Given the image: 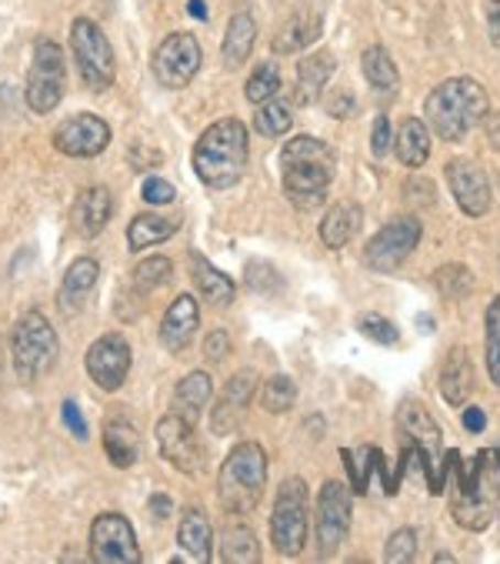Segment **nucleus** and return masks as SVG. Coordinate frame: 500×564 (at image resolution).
Segmentation results:
<instances>
[{
    "label": "nucleus",
    "instance_id": "f257e3e1",
    "mask_svg": "<svg viewBox=\"0 0 500 564\" xmlns=\"http://www.w3.org/2000/svg\"><path fill=\"white\" fill-rule=\"evenodd\" d=\"M487 110H490L487 90L470 77H450L437 84L424 100V118L431 131L447 144L464 141L487 118Z\"/></svg>",
    "mask_w": 500,
    "mask_h": 564
},
{
    "label": "nucleus",
    "instance_id": "f03ea898",
    "mask_svg": "<svg viewBox=\"0 0 500 564\" xmlns=\"http://www.w3.org/2000/svg\"><path fill=\"white\" fill-rule=\"evenodd\" d=\"M281 164H284V194L291 197V204L297 210L324 207L327 187H330L334 167H337L334 151L324 141L301 134V138L284 144Z\"/></svg>",
    "mask_w": 500,
    "mask_h": 564
},
{
    "label": "nucleus",
    "instance_id": "7ed1b4c3",
    "mask_svg": "<svg viewBox=\"0 0 500 564\" xmlns=\"http://www.w3.org/2000/svg\"><path fill=\"white\" fill-rule=\"evenodd\" d=\"M247 158H250V148H247V128L237 121V118H220L214 121L200 141L194 144V171L197 177L214 187V191H224V187H233L247 167Z\"/></svg>",
    "mask_w": 500,
    "mask_h": 564
},
{
    "label": "nucleus",
    "instance_id": "20e7f679",
    "mask_svg": "<svg viewBox=\"0 0 500 564\" xmlns=\"http://www.w3.org/2000/svg\"><path fill=\"white\" fill-rule=\"evenodd\" d=\"M268 485V451L254 441H240L224 458L217 475V498L227 514H247L261 505Z\"/></svg>",
    "mask_w": 500,
    "mask_h": 564
},
{
    "label": "nucleus",
    "instance_id": "39448f33",
    "mask_svg": "<svg viewBox=\"0 0 500 564\" xmlns=\"http://www.w3.org/2000/svg\"><path fill=\"white\" fill-rule=\"evenodd\" d=\"M57 355H61V341L54 324L41 311H24L11 334V358L18 378L21 381L44 378L57 365Z\"/></svg>",
    "mask_w": 500,
    "mask_h": 564
},
{
    "label": "nucleus",
    "instance_id": "423d86ee",
    "mask_svg": "<svg viewBox=\"0 0 500 564\" xmlns=\"http://www.w3.org/2000/svg\"><path fill=\"white\" fill-rule=\"evenodd\" d=\"M70 51H74V64H77L84 87L90 94H104L117 77V61H113V47L107 34L90 18H77L70 24Z\"/></svg>",
    "mask_w": 500,
    "mask_h": 564
},
{
    "label": "nucleus",
    "instance_id": "0eeeda50",
    "mask_svg": "<svg viewBox=\"0 0 500 564\" xmlns=\"http://www.w3.org/2000/svg\"><path fill=\"white\" fill-rule=\"evenodd\" d=\"M67 90V64H64V51L41 37L34 44V57H31V70H28V87H24V100L34 115H51V110L64 100Z\"/></svg>",
    "mask_w": 500,
    "mask_h": 564
},
{
    "label": "nucleus",
    "instance_id": "6e6552de",
    "mask_svg": "<svg viewBox=\"0 0 500 564\" xmlns=\"http://www.w3.org/2000/svg\"><path fill=\"white\" fill-rule=\"evenodd\" d=\"M307 485L301 478H287L278 491L274 514H271V541L281 554L294 557L304 551L311 521H307Z\"/></svg>",
    "mask_w": 500,
    "mask_h": 564
},
{
    "label": "nucleus",
    "instance_id": "1a4fd4ad",
    "mask_svg": "<svg viewBox=\"0 0 500 564\" xmlns=\"http://www.w3.org/2000/svg\"><path fill=\"white\" fill-rule=\"evenodd\" d=\"M398 424L401 431L414 441L417 455H421V471L427 475V485H431V495H441L444 491V434L437 427V421L427 414L424 404L417 401H404L401 411H398Z\"/></svg>",
    "mask_w": 500,
    "mask_h": 564
},
{
    "label": "nucleus",
    "instance_id": "9d476101",
    "mask_svg": "<svg viewBox=\"0 0 500 564\" xmlns=\"http://www.w3.org/2000/svg\"><path fill=\"white\" fill-rule=\"evenodd\" d=\"M421 235H424V228H421L417 217H411V214L394 217L391 224H384V228L367 241V251H363L367 268L384 271V274L398 271L411 258V251L421 245Z\"/></svg>",
    "mask_w": 500,
    "mask_h": 564
},
{
    "label": "nucleus",
    "instance_id": "9b49d317",
    "mask_svg": "<svg viewBox=\"0 0 500 564\" xmlns=\"http://www.w3.org/2000/svg\"><path fill=\"white\" fill-rule=\"evenodd\" d=\"M200 61H204V54H200L197 37L187 34V31H177V34H167L157 44L151 67H154V77H157V84L164 90H181L197 77Z\"/></svg>",
    "mask_w": 500,
    "mask_h": 564
},
{
    "label": "nucleus",
    "instance_id": "f8f14e48",
    "mask_svg": "<svg viewBox=\"0 0 500 564\" xmlns=\"http://www.w3.org/2000/svg\"><path fill=\"white\" fill-rule=\"evenodd\" d=\"M131 365H134L131 345H128V337L117 330L97 337L84 355V368L100 391H120V384L131 375Z\"/></svg>",
    "mask_w": 500,
    "mask_h": 564
},
{
    "label": "nucleus",
    "instance_id": "ddd939ff",
    "mask_svg": "<svg viewBox=\"0 0 500 564\" xmlns=\"http://www.w3.org/2000/svg\"><path fill=\"white\" fill-rule=\"evenodd\" d=\"M90 557L100 564H138L141 547L131 521L123 514H97L90 524Z\"/></svg>",
    "mask_w": 500,
    "mask_h": 564
},
{
    "label": "nucleus",
    "instance_id": "4468645a",
    "mask_svg": "<svg viewBox=\"0 0 500 564\" xmlns=\"http://www.w3.org/2000/svg\"><path fill=\"white\" fill-rule=\"evenodd\" d=\"M317 544L320 554L330 557L350 531V491L340 481H324L317 495Z\"/></svg>",
    "mask_w": 500,
    "mask_h": 564
},
{
    "label": "nucleus",
    "instance_id": "2eb2a0df",
    "mask_svg": "<svg viewBox=\"0 0 500 564\" xmlns=\"http://www.w3.org/2000/svg\"><path fill=\"white\" fill-rule=\"evenodd\" d=\"M157 447H161V455L184 475H197L204 465V447L197 441L194 424L174 411L157 421Z\"/></svg>",
    "mask_w": 500,
    "mask_h": 564
},
{
    "label": "nucleus",
    "instance_id": "dca6fc26",
    "mask_svg": "<svg viewBox=\"0 0 500 564\" xmlns=\"http://www.w3.org/2000/svg\"><path fill=\"white\" fill-rule=\"evenodd\" d=\"M54 148L67 158H97L110 144V124L97 115H74L54 128Z\"/></svg>",
    "mask_w": 500,
    "mask_h": 564
},
{
    "label": "nucleus",
    "instance_id": "f3484780",
    "mask_svg": "<svg viewBox=\"0 0 500 564\" xmlns=\"http://www.w3.org/2000/svg\"><path fill=\"white\" fill-rule=\"evenodd\" d=\"M254 391H258V371H250V368L237 371V375L227 381V388H224L217 408L210 411V431H214L217 437H227L230 431L240 427L243 411H247L250 398H254Z\"/></svg>",
    "mask_w": 500,
    "mask_h": 564
},
{
    "label": "nucleus",
    "instance_id": "a211bd4d",
    "mask_svg": "<svg viewBox=\"0 0 500 564\" xmlns=\"http://www.w3.org/2000/svg\"><path fill=\"white\" fill-rule=\"evenodd\" d=\"M447 181H450V194L457 197V204L467 217H483L490 210V184H487V174L480 171V164L457 158L447 164Z\"/></svg>",
    "mask_w": 500,
    "mask_h": 564
},
{
    "label": "nucleus",
    "instance_id": "6ab92c4d",
    "mask_svg": "<svg viewBox=\"0 0 500 564\" xmlns=\"http://www.w3.org/2000/svg\"><path fill=\"white\" fill-rule=\"evenodd\" d=\"M113 217V197L107 187L94 184V187H84L77 197H74V207H70V224L80 238H97L107 220Z\"/></svg>",
    "mask_w": 500,
    "mask_h": 564
},
{
    "label": "nucleus",
    "instance_id": "aec40b11",
    "mask_svg": "<svg viewBox=\"0 0 500 564\" xmlns=\"http://www.w3.org/2000/svg\"><path fill=\"white\" fill-rule=\"evenodd\" d=\"M200 324V307L191 294H181L171 301L164 321H161V345L174 355H181L191 341H194V330Z\"/></svg>",
    "mask_w": 500,
    "mask_h": 564
},
{
    "label": "nucleus",
    "instance_id": "412c9836",
    "mask_svg": "<svg viewBox=\"0 0 500 564\" xmlns=\"http://www.w3.org/2000/svg\"><path fill=\"white\" fill-rule=\"evenodd\" d=\"M97 281H100V264H97L94 258H77V261L67 268L64 284H61V291H57V307H61V314H64V317L80 314V311H84V301L94 294Z\"/></svg>",
    "mask_w": 500,
    "mask_h": 564
},
{
    "label": "nucleus",
    "instance_id": "4be33fe9",
    "mask_svg": "<svg viewBox=\"0 0 500 564\" xmlns=\"http://www.w3.org/2000/svg\"><path fill=\"white\" fill-rule=\"evenodd\" d=\"M320 31H324L320 11H317V8H297V11L284 21V28L278 31L274 51H278V54H297V51L311 47V44L320 37Z\"/></svg>",
    "mask_w": 500,
    "mask_h": 564
},
{
    "label": "nucleus",
    "instance_id": "5701e85b",
    "mask_svg": "<svg viewBox=\"0 0 500 564\" xmlns=\"http://www.w3.org/2000/svg\"><path fill=\"white\" fill-rule=\"evenodd\" d=\"M258 44V24L250 18V11H233L230 21H227V34H224V44H220V57H224V67L227 70H237L247 64L250 51Z\"/></svg>",
    "mask_w": 500,
    "mask_h": 564
},
{
    "label": "nucleus",
    "instance_id": "b1692460",
    "mask_svg": "<svg viewBox=\"0 0 500 564\" xmlns=\"http://www.w3.org/2000/svg\"><path fill=\"white\" fill-rule=\"evenodd\" d=\"M104 455L113 468L128 471L138 465L141 458V437H138V427L128 424L123 417H113L104 424Z\"/></svg>",
    "mask_w": 500,
    "mask_h": 564
},
{
    "label": "nucleus",
    "instance_id": "393cba45",
    "mask_svg": "<svg viewBox=\"0 0 500 564\" xmlns=\"http://www.w3.org/2000/svg\"><path fill=\"white\" fill-rule=\"evenodd\" d=\"M474 384H477V378H474L470 355L464 348H454L447 355L444 368H441V394H444V401L454 404V408H460L474 394Z\"/></svg>",
    "mask_w": 500,
    "mask_h": 564
},
{
    "label": "nucleus",
    "instance_id": "a878e982",
    "mask_svg": "<svg viewBox=\"0 0 500 564\" xmlns=\"http://www.w3.org/2000/svg\"><path fill=\"white\" fill-rule=\"evenodd\" d=\"M214 394V381L207 371H191L177 388H174V414H181L184 421H191L197 427V421L207 411V401Z\"/></svg>",
    "mask_w": 500,
    "mask_h": 564
},
{
    "label": "nucleus",
    "instance_id": "bb28decb",
    "mask_svg": "<svg viewBox=\"0 0 500 564\" xmlns=\"http://www.w3.org/2000/svg\"><path fill=\"white\" fill-rule=\"evenodd\" d=\"M334 54L330 51H314L297 64V100L301 104H314L320 97V90L327 87V80L334 77Z\"/></svg>",
    "mask_w": 500,
    "mask_h": 564
},
{
    "label": "nucleus",
    "instance_id": "cd10ccee",
    "mask_svg": "<svg viewBox=\"0 0 500 564\" xmlns=\"http://www.w3.org/2000/svg\"><path fill=\"white\" fill-rule=\"evenodd\" d=\"M177 544L197 557V561H210V547H214V531L210 521L200 508H187L181 514V528H177Z\"/></svg>",
    "mask_w": 500,
    "mask_h": 564
},
{
    "label": "nucleus",
    "instance_id": "c85d7f7f",
    "mask_svg": "<svg viewBox=\"0 0 500 564\" xmlns=\"http://www.w3.org/2000/svg\"><path fill=\"white\" fill-rule=\"evenodd\" d=\"M181 224L177 220H167L161 214H138L131 224H128V248L131 251H148L154 245H164L167 238L177 235Z\"/></svg>",
    "mask_w": 500,
    "mask_h": 564
},
{
    "label": "nucleus",
    "instance_id": "c756f323",
    "mask_svg": "<svg viewBox=\"0 0 500 564\" xmlns=\"http://www.w3.org/2000/svg\"><path fill=\"white\" fill-rule=\"evenodd\" d=\"M357 228H360V207L357 204H337L320 220V241L330 251H340L344 245H350Z\"/></svg>",
    "mask_w": 500,
    "mask_h": 564
},
{
    "label": "nucleus",
    "instance_id": "7c9ffc66",
    "mask_svg": "<svg viewBox=\"0 0 500 564\" xmlns=\"http://www.w3.org/2000/svg\"><path fill=\"white\" fill-rule=\"evenodd\" d=\"M191 268H194V281H197V291L207 297V304H214V307H227V304H233V281L224 274V271H217L210 261H204L200 254H191Z\"/></svg>",
    "mask_w": 500,
    "mask_h": 564
},
{
    "label": "nucleus",
    "instance_id": "2f4dec72",
    "mask_svg": "<svg viewBox=\"0 0 500 564\" xmlns=\"http://www.w3.org/2000/svg\"><path fill=\"white\" fill-rule=\"evenodd\" d=\"M398 158L407 167H424L431 158V131L421 118H407L398 131Z\"/></svg>",
    "mask_w": 500,
    "mask_h": 564
},
{
    "label": "nucleus",
    "instance_id": "473e14b6",
    "mask_svg": "<svg viewBox=\"0 0 500 564\" xmlns=\"http://www.w3.org/2000/svg\"><path fill=\"white\" fill-rule=\"evenodd\" d=\"M220 557L227 564H258L261 561V544L247 524H227L220 531Z\"/></svg>",
    "mask_w": 500,
    "mask_h": 564
},
{
    "label": "nucleus",
    "instance_id": "72a5a7b5",
    "mask_svg": "<svg viewBox=\"0 0 500 564\" xmlns=\"http://www.w3.org/2000/svg\"><path fill=\"white\" fill-rule=\"evenodd\" d=\"M360 70H363L367 84L378 87V90H398V84H401L398 64L384 47H367L360 54Z\"/></svg>",
    "mask_w": 500,
    "mask_h": 564
},
{
    "label": "nucleus",
    "instance_id": "f704fd0d",
    "mask_svg": "<svg viewBox=\"0 0 500 564\" xmlns=\"http://www.w3.org/2000/svg\"><path fill=\"white\" fill-rule=\"evenodd\" d=\"M247 100L250 104H268L281 94V67L274 61H261L254 67V74L247 77V87H243Z\"/></svg>",
    "mask_w": 500,
    "mask_h": 564
},
{
    "label": "nucleus",
    "instance_id": "c9c22d12",
    "mask_svg": "<svg viewBox=\"0 0 500 564\" xmlns=\"http://www.w3.org/2000/svg\"><path fill=\"white\" fill-rule=\"evenodd\" d=\"M294 118H291V107L281 104L278 97L268 104H258V115H254V131L261 138H284L291 131Z\"/></svg>",
    "mask_w": 500,
    "mask_h": 564
},
{
    "label": "nucleus",
    "instance_id": "e433bc0d",
    "mask_svg": "<svg viewBox=\"0 0 500 564\" xmlns=\"http://www.w3.org/2000/svg\"><path fill=\"white\" fill-rule=\"evenodd\" d=\"M487 337H483V351H487V371L490 381L500 388V294L487 304Z\"/></svg>",
    "mask_w": 500,
    "mask_h": 564
},
{
    "label": "nucleus",
    "instance_id": "4c0bfd02",
    "mask_svg": "<svg viewBox=\"0 0 500 564\" xmlns=\"http://www.w3.org/2000/svg\"><path fill=\"white\" fill-rule=\"evenodd\" d=\"M294 401H297V384H294L287 375H274V378L261 388V404H264V411H271V414L291 411Z\"/></svg>",
    "mask_w": 500,
    "mask_h": 564
},
{
    "label": "nucleus",
    "instance_id": "58836bf2",
    "mask_svg": "<svg viewBox=\"0 0 500 564\" xmlns=\"http://www.w3.org/2000/svg\"><path fill=\"white\" fill-rule=\"evenodd\" d=\"M171 274H174V264L167 258L154 254V258H148V261H141L134 268V284L141 291H157V288H164L171 281Z\"/></svg>",
    "mask_w": 500,
    "mask_h": 564
},
{
    "label": "nucleus",
    "instance_id": "ea45409f",
    "mask_svg": "<svg viewBox=\"0 0 500 564\" xmlns=\"http://www.w3.org/2000/svg\"><path fill=\"white\" fill-rule=\"evenodd\" d=\"M434 281H437L441 294H447V297H454V301L467 297L470 288H474V274H470L464 264H447V268H441V271L434 274Z\"/></svg>",
    "mask_w": 500,
    "mask_h": 564
},
{
    "label": "nucleus",
    "instance_id": "a19ab883",
    "mask_svg": "<svg viewBox=\"0 0 500 564\" xmlns=\"http://www.w3.org/2000/svg\"><path fill=\"white\" fill-rule=\"evenodd\" d=\"M357 327H360L363 337H370V341H378V345H398V327L384 314H360Z\"/></svg>",
    "mask_w": 500,
    "mask_h": 564
},
{
    "label": "nucleus",
    "instance_id": "79ce46f5",
    "mask_svg": "<svg viewBox=\"0 0 500 564\" xmlns=\"http://www.w3.org/2000/svg\"><path fill=\"white\" fill-rule=\"evenodd\" d=\"M414 551H417V534H414L411 528H401V531H394V534L388 538L384 561H388V564H404V561L414 557Z\"/></svg>",
    "mask_w": 500,
    "mask_h": 564
},
{
    "label": "nucleus",
    "instance_id": "37998d69",
    "mask_svg": "<svg viewBox=\"0 0 500 564\" xmlns=\"http://www.w3.org/2000/svg\"><path fill=\"white\" fill-rule=\"evenodd\" d=\"M141 197H144L148 204H171V200L177 197V191H174V184L164 181V177H148L144 187H141Z\"/></svg>",
    "mask_w": 500,
    "mask_h": 564
},
{
    "label": "nucleus",
    "instance_id": "c03bdc74",
    "mask_svg": "<svg viewBox=\"0 0 500 564\" xmlns=\"http://www.w3.org/2000/svg\"><path fill=\"white\" fill-rule=\"evenodd\" d=\"M230 355V334L227 330H210L207 334V341H204V358H210L214 365H220L224 358Z\"/></svg>",
    "mask_w": 500,
    "mask_h": 564
},
{
    "label": "nucleus",
    "instance_id": "a18cd8bd",
    "mask_svg": "<svg viewBox=\"0 0 500 564\" xmlns=\"http://www.w3.org/2000/svg\"><path fill=\"white\" fill-rule=\"evenodd\" d=\"M391 144H394V138H391V121L381 115L378 121H373V134H370V148H373V154L378 158H384L388 151H391Z\"/></svg>",
    "mask_w": 500,
    "mask_h": 564
},
{
    "label": "nucleus",
    "instance_id": "49530a36",
    "mask_svg": "<svg viewBox=\"0 0 500 564\" xmlns=\"http://www.w3.org/2000/svg\"><path fill=\"white\" fill-rule=\"evenodd\" d=\"M61 414H64V424H67V431H70L77 441H87V437H90V431H87V421H84V414H80V408H77L74 401H64Z\"/></svg>",
    "mask_w": 500,
    "mask_h": 564
},
{
    "label": "nucleus",
    "instance_id": "de8ad7c7",
    "mask_svg": "<svg viewBox=\"0 0 500 564\" xmlns=\"http://www.w3.org/2000/svg\"><path fill=\"white\" fill-rule=\"evenodd\" d=\"M350 107H354L350 94H334V97L327 100V115H330V118H347V115H350Z\"/></svg>",
    "mask_w": 500,
    "mask_h": 564
},
{
    "label": "nucleus",
    "instance_id": "09e8293b",
    "mask_svg": "<svg viewBox=\"0 0 500 564\" xmlns=\"http://www.w3.org/2000/svg\"><path fill=\"white\" fill-rule=\"evenodd\" d=\"M483 424H487V417H483L480 408H467V411H464V427H467V431H483Z\"/></svg>",
    "mask_w": 500,
    "mask_h": 564
},
{
    "label": "nucleus",
    "instance_id": "8fccbe9b",
    "mask_svg": "<svg viewBox=\"0 0 500 564\" xmlns=\"http://www.w3.org/2000/svg\"><path fill=\"white\" fill-rule=\"evenodd\" d=\"M151 514H154L157 521L171 518V498H167V495H154V498H151Z\"/></svg>",
    "mask_w": 500,
    "mask_h": 564
},
{
    "label": "nucleus",
    "instance_id": "3c124183",
    "mask_svg": "<svg viewBox=\"0 0 500 564\" xmlns=\"http://www.w3.org/2000/svg\"><path fill=\"white\" fill-rule=\"evenodd\" d=\"M187 8H191V14H194L197 21H207V8H204V0H191Z\"/></svg>",
    "mask_w": 500,
    "mask_h": 564
}]
</instances>
